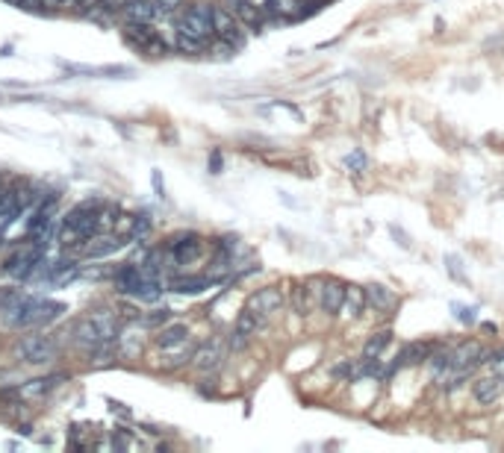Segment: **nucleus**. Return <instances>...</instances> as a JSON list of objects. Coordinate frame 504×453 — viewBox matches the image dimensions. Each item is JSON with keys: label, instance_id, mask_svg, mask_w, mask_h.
<instances>
[{"label": "nucleus", "instance_id": "nucleus-1", "mask_svg": "<svg viewBox=\"0 0 504 453\" xmlns=\"http://www.w3.org/2000/svg\"><path fill=\"white\" fill-rule=\"evenodd\" d=\"M65 309L68 306L59 304V300H42V297L21 295V297L12 300V304H6L3 318L12 330H30V327H44V324L56 321Z\"/></svg>", "mask_w": 504, "mask_h": 453}, {"label": "nucleus", "instance_id": "nucleus-2", "mask_svg": "<svg viewBox=\"0 0 504 453\" xmlns=\"http://www.w3.org/2000/svg\"><path fill=\"white\" fill-rule=\"evenodd\" d=\"M101 200H83L74 209H68V215L63 218L59 226V242L65 245H83L89 242L92 236H97V212H101Z\"/></svg>", "mask_w": 504, "mask_h": 453}, {"label": "nucleus", "instance_id": "nucleus-3", "mask_svg": "<svg viewBox=\"0 0 504 453\" xmlns=\"http://www.w3.org/2000/svg\"><path fill=\"white\" fill-rule=\"evenodd\" d=\"M109 338H115V318L104 315V312L83 318L77 327H74V345L83 347V350H92L97 345L109 342Z\"/></svg>", "mask_w": 504, "mask_h": 453}, {"label": "nucleus", "instance_id": "nucleus-4", "mask_svg": "<svg viewBox=\"0 0 504 453\" xmlns=\"http://www.w3.org/2000/svg\"><path fill=\"white\" fill-rule=\"evenodd\" d=\"M15 356L18 362H27V365L54 362L59 356V342L54 336H24L15 345Z\"/></svg>", "mask_w": 504, "mask_h": 453}, {"label": "nucleus", "instance_id": "nucleus-5", "mask_svg": "<svg viewBox=\"0 0 504 453\" xmlns=\"http://www.w3.org/2000/svg\"><path fill=\"white\" fill-rule=\"evenodd\" d=\"M177 30L195 35V39H206V42H210V35H216V30H213V6H206V3L189 6L180 15Z\"/></svg>", "mask_w": 504, "mask_h": 453}, {"label": "nucleus", "instance_id": "nucleus-6", "mask_svg": "<svg viewBox=\"0 0 504 453\" xmlns=\"http://www.w3.org/2000/svg\"><path fill=\"white\" fill-rule=\"evenodd\" d=\"M213 30H216L218 39L225 44H230V47H239L245 42L242 21L233 15L230 9H225V6H213Z\"/></svg>", "mask_w": 504, "mask_h": 453}, {"label": "nucleus", "instance_id": "nucleus-7", "mask_svg": "<svg viewBox=\"0 0 504 453\" xmlns=\"http://www.w3.org/2000/svg\"><path fill=\"white\" fill-rule=\"evenodd\" d=\"M124 39L133 47H139V50H145V53H151V56H163L165 47H168L165 39L151 27V24H130V27L124 30Z\"/></svg>", "mask_w": 504, "mask_h": 453}, {"label": "nucleus", "instance_id": "nucleus-8", "mask_svg": "<svg viewBox=\"0 0 504 453\" xmlns=\"http://www.w3.org/2000/svg\"><path fill=\"white\" fill-rule=\"evenodd\" d=\"M225 354H227V345L225 338H210V342H204L192 350V365L198 371H216L221 362H225Z\"/></svg>", "mask_w": 504, "mask_h": 453}, {"label": "nucleus", "instance_id": "nucleus-9", "mask_svg": "<svg viewBox=\"0 0 504 453\" xmlns=\"http://www.w3.org/2000/svg\"><path fill=\"white\" fill-rule=\"evenodd\" d=\"M292 306L298 315H310L316 306H322V280H307L292 288Z\"/></svg>", "mask_w": 504, "mask_h": 453}, {"label": "nucleus", "instance_id": "nucleus-10", "mask_svg": "<svg viewBox=\"0 0 504 453\" xmlns=\"http://www.w3.org/2000/svg\"><path fill=\"white\" fill-rule=\"evenodd\" d=\"M245 309H251L254 315L268 321V315H275V312L284 309V292H280V288H260V292H254L248 297Z\"/></svg>", "mask_w": 504, "mask_h": 453}, {"label": "nucleus", "instance_id": "nucleus-11", "mask_svg": "<svg viewBox=\"0 0 504 453\" xmlns=\"http://www.w3.org/2000/svg\"><path fill=\"white\" fill-rule=\"evenodd\" d=\"M83 247V254L89 256V259H104V256H113V254H118V250H124L127 247V238L124 236H92L89 242H83L80 245Z\"/></svg>", "mask_w": 504, "mask_h": 453}, {"label": "nucleus", "instance_id": "nucleus-12", "mask_svg": "<svg viewBox=\"0 0 504 453\" xmlns=\"http://www.w3.org/2000/svg\"><path fill=\"white\" fill-rule=\"evenodd\" d=\"M201 250H204V242H201V236H195V233H183L177 238H171V259H174L177 265L195 262L201 256Z\"/></svg>", "mask_w": 504, "mask_h": 453}, {"label": "nucleus", "instance_id": "nucleus-13", "mask_svg": "<svg viewBox=\"0 0 504 453\" xmlns=\"http://www.w3.org/2000/svg\"><path fill=\"white\" fill-rule=\"evenodd\" d=\"M266 324V318L260 315H254L251 309H242V315L236 318V327H233V336H230V347L233 350H242L245 345H248V338L260 330V327Z\"/></svg>", "mask_w": 504, "mask_h": 453}, {"label": "nucleus", "instance_id": "nucleus-14", "mask_svg": "<svg viewBox=\"0 0 504 453\" xmlns=\"http://www.w3.org/2000/svg\"><path fill=\"white\" fill-rule=\"evenodd\" d=\"M142 283H145V274H142V265H121L118 271H115V288L121 295H133L136 297V292L142 288Z\"/></svg>", "mask_w": 504, "mask_h": 453}, {"label": "nucleus", "instance_id": "nucleus-15", "mask_svg": "<svg viewBox=\"0 0 504 453\" xmlns=\"http://www.w3.org/2000/svg\"><path fill=\"white\" fill-rule=\"evenodd\" d=\"M428 356H431V345L428 342H413L396 356V362L389 365V374L398 371V368H407V365H422V362H428Z\"/></svg>", "mask_w": 504, "mask_h": 453}, {"label": "nucleus", "instance_id": "nucleus-16", "mask_svg": "<svg viewBox=\"0 0 504 453\" xmlns=\"http://www.w3.org/2000/svg\"><path fill=\"white\" fill-rule=\"evenodd\" d=\"M363 306H366V288H360V286H346V297H342V306H339V318L342 321L360 318Z\"/></svg>", "mask_w": 504, "mask_h": 453}, {"label": "nucleus", "instance_id": "nucleus-17", "mask_svg": "<svg viewBox=\"0 0 504 453\" xmlns=\"http://www.w3.org/2000/svg\"><path fill=\"white\" fill-rule=\"evenodd\" d=\"M121 15L127 18V24H151L159 12H156L154 0H127V6Z\"/></svg>", "mask_w": 504, "mask_h": 453}, {"label": "nucleus", "instance_id": "nucleus-18", "mask_svg": "<svg viewBox=\"0 0 504 453\" xmlns=\"http://www.w3.org/2000/svg\"><path fill=\"white\" fill-rule=\"evenodd\" d=\"M77 274H80V268H77V262H74V259H56L54 265H47V262H44V268H42L39 277H44L47 283H68Z\"/></svg>", "mask_w": 504, "mask_h": 453}, {"label": "nucleus", "instance_id": "nucleus-19", "mask_svg": "<svg viewBox=\"0 0 504 453\" xmlns=\"http://www.w3.org/2000/svg\"><path fill=\"white\" fill-rule=\"evenodd\" d=\"M504 395V377H484V380L475 383V400L478 404H496Z\"/></svg>", "mask_w": 504, "mask_h": 453}, {"label": "nucleus", "instance_id": "nucleus-20", "mask_svg": "<svg viewBox=\"0 0 504 453\" xmlns=\"http://www.w3.org/2000/svg\"><path fill=\"white\" fill-rule=\"evenodd\" d=\"M342 297H346V286L339 280H322V309L327 315H339Z\"/></svg>", "mask_w": 504, "mask_h": 453}, {"label": "nucleus", "instance_id": "nucleus-21", "mask_svg": "<svg viewBox=\"0 0 504 453\" xmlns=\"http://www.w3.org/2000/svg\"><path fill=\"white\" fill-rule=\"evenodd\" d=\"M213 283H216L213 277H174L168 286H171V292H177V295H201Z\"/></svg>", "mask_w": 504, "mask_h": 453}, {"label": "nucleus", "instance_id": "nucleus-22", "mask_svg": "<svg viewBox=\"0 0 504 453\" xmlns=\"http://www.w3.org/2000/svg\"><path fill=\"white\" fill-rule=\"evenodd\" d=\"M189 342V327L186 324H168L159 330L156 336V345L163 347V350H171V347H180V345H186Z\"/></svg>", "mask_w": 504, "mask_h": 453}, {"label": "nucleus", "instance_id": "nucleus-23", "mask_svg": "<svg viewBox=\"0 0 504 453\" xmlns=\"http://www.w3.org/2000/svg\"><path fill=\"white\" fill-rule=\"evenodd\" d=\"M366 304H372V306L380 309V312H389V309L398 306V297L392 295L387 286H368V288H366Z\"/></svg>", "mask_w": 504, "mask_h": 453}, {"label": "nucleus", "instance_id": "nucleus-24", "mask_svg": "<svg viewBox=\"0 0 504 453\" xmlns=\"http://www.w3.org/2000/svg\"><path fill=\"white\" fill-rule=\"evenodd\" d=\"M65 377L63 374H54V377H42V380H30L27 386H21V395H27V397H42L47 392H54V388L63 383Z\"/></svg>", "mask_w": 504, "mask_h": 453}, {"label": "nucleus", "instance_id": "nucleus-25", "mask_svg": "<svg viewBox=\"0 0 504 453\" xmlns=\"http://www.w3.org/2000/svg\"><path fill=\"white\" fill-rule=\"evenodd\" d=\"M389 342H392V333H389V330H377V333H372V338H368V342L363 345V356H360V359H380Z\"/></svg>", "mask_w": 504, "mask_h": 453}, {"label": "nucleus", "instance_id": "nucleus-26", "mask_svg": "<svg viewBox=\"0 0 504 453\" xmlns=\"http://www.w3.org/2000/svg\"><path fill=\"white\" fill-rule=\"evenodd\" d=\"M230 12L242 24H248V27H257V24H260V6H254L251 0H230Z\"/></svg>", "mask_w": 504, "mask_h": 453}, {"label": "nucleus", "instance_id": "nucleus-27", "mask_svg": "<svg viewBox=\"0 0 504 453\" xmlns=\"http://www.w3.org/2000/svg\"><path fill=\"white\" fill-rule=\"evenodd\" d=\"M174 47L180 50V53H204L206 39H195V35L177 30V35H174Z\"/></svg>", "mask_w": 504, "mask_h": 453}, {"label": "nucleus", "instance_id": "nucleus-28", "mask_svg": "<svg viewBox=\"0 0 504 453\" xmlns=\"http://www.w3.org/2000/svg\"><path fill=\"white\" fill-rule=\"evenodd\" d=\"M139 350H142V338L139 336H130V333L118 336V354L121 356H136Z\"/></svg>", "mask_w": 504, "mask_h": 453}, {"label": "nucleus", "instance_id": "nucleus-29", "mask_svg": "<svg viewBox=\"0 0 504 453\" xmlns=\"http://www.w3.org/2000/svg\"><path fill=\"white\" fill-rule=\"evenodd\" d=\"M159 15H174V12L183 6V0H154Z\"/></svg>", "mask_w": 504, "mask_h": 453}, {"label": "nucleus", "instance_id": "nucleus-30", "mask_svg": "<svg viewBox=\"0 0 504 453\" xmlns=\"http://www.w3.org/2000/svg\"><path fill=\"white\" fill-rule=\"evenodd\" d=\"M171 318V309H159V312H154V315H147L145 318V324L147 327H154V324H165Z\"/></svg>", "mask_w": 504, "mask_h": 453}, {"label": "nucleus", "instance_id": "nucleus-31", "mask_svg": "<svg viewBox=\"0 0 504 453\" xmlns=\"http://www.w3.org/2000/svg\"><path fill=\"white\" fill-rule=\"evenodd\" d=\"M97 6H104L106 12H124L127 0H97Z\"/></svg>", "mask_w": 504, "mask_h": 453}, {"label": "nucleus", "instance_id": "nucleus-32", "mask_svg": "<svg viewBox=\"0 0 504 453\" xmlns=\"http://www.w3.org/2000/svg\"><path fill=\"white\" fill-rule=\"evenodd\" d=\"M451 309H454V315H457L460 321H466V324H472V321H475V315H472V309H469V306H460V304H454Z\"/></svg>", "mask_w": 504, "mask_h": 453}, {"label": "nucleus", "instance_id": "nucleus-33", "mask_svg": "<svg viewBox=\"0 0 504 453\" xmlns=\"http://www.w3.org/2000/svg\"><path fill=\"white\" fill-rule=\"evenodd\" d=\"M351 374H354L351 362H339V365H334V377H342V380H351Z\"/></svg>", "mask_w": 504, "mask_h": 453}, {"label": "nucleus", "instance_id": "nucleus-34", "mask_svg": "<svg viewBox=\"0 0 504 453\" xmlns=\"http://www.w3.org/2000/svg\"><path fill=\"white\" fill-rule=\"evenodd\" d=\"M489 365H493V374L504 377V354H493V359H489Z\"/></svg>", "mask_w": 504, "mask_h": 453}, {"label": "nucleus", "instance_id": "nucleus-35", "mask_svg": "<svg viewBox=\"0 0 504 453\" xmlns=\"http://www.w3.org/2000/svg\"><path fill=\"white\" fill-rule=\"evenodd\" d=\"M346 162H348L351 168H366V156H363V150H357V154H351Z\"/></svg>", "mask_w": 504, "mask_h": 453}, {"label": "nucleus", "instance_id": "nucleus-36", "mask_svg": "<svg viewBox=\"0 0 504 453\" xmlns=\"http://www.w3.org/2000/svg\"><path fill=\"white\" fill-rule=\"evenodd\" d=\"M210 165H213V174H218V168H221V156H218V154H213V159H210Z\"/></svg>", "mask_w": 504, "mask_h": 453}, {"label": "nucleus", "instance_id": "nucleus-37", "mask_svg": "<svg viewBox=\"0 0 504 453\" xmlns=\"http://www.w3.org/2000/svg\"><path fill=\"white\" fill-rule=\"evenodd\" d=\"M77 3H80V0H77Z\"/></svg>", "mask_w": 504, "mask_h": 453}]
</instances>
